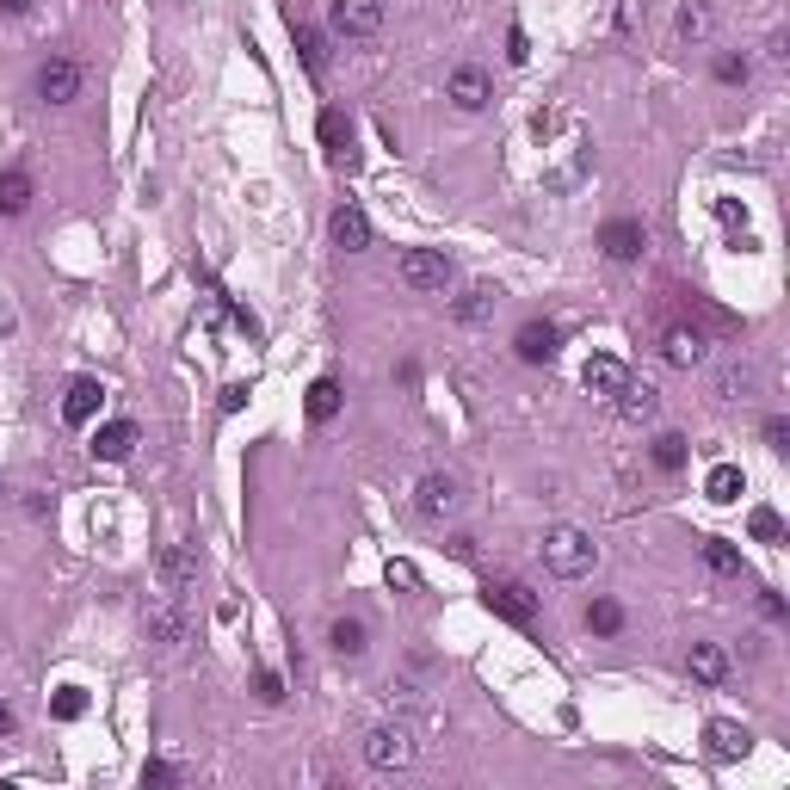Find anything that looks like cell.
Masks as SVG:
<instances>
[{
    "label": "cell",
    "mask_w": 790,
    "mask_h": 790,
    "mask_svg": "<svg viewBox=\"0 0 790 790\" xmlns=\"http://www.w3.org/2000/svg\"><path fill=\"white\" fill-rule=\"evenodd\" d=\"M284 25H291V38H297V56H303V68H309V75H321V68H328V38H321V31H315L309 19H297V7L284 13Z\"/></svg>",
    "instance_id": "obj_15"
},
{
    "label": "cell",
    "mask_w": 790,
    "mask_h": 790,
    "mask_svg": "<svg viewBox=\"0 0 790 790\" xmlns=\"http://www.w3.org/2000/svg\"><path fill=\"white\" fill-rule=\"evenodd\" d=\"M334 241L346 247V254H365V247H371V223H365V210L340 204V210H334Z\"/></svg>",
    "instance_id": "obj_21"
},
{
    "label": "cell",
    "mask_w": 790,
    "mask_h": 790,
    "mask_svg": "<svg viewBox=\"0 0 790 790\" xmlns=\"http://www.w3.org/2000/svg\"><path fill=\"white\" fill-rule=\"evenodd\" d=\"M81 62H68V56H50L44 68H38V99L44 105H68V99H81Z\"/></svg>",
    "instance_id": "obj_6"
},
{
    "label": "cell",
    "mask_w": 790,
    "mask_h": 790,
    "mask_svg": "<svg viewBox=\"0 0 790 790\" xmlns=\"http://www.w3.org/2000/svg\"><path fill=\"white\" fill-rule=\"evenodd\" d=\"M525 56H531V44H525V31L513 25V31H507V62H525Z\"/></svg>",
    "instance_id": "obj_41"
},
{
    "label": "cell",
    "mask_w": 790,
    "mask_h": 790,
    "mask_svg": "<svg viewBox=\"0 0 790 790\" xmlns=\"http://www.w3.org/2000/svg\"><path fill=\"white\" fill-rule=\"evenodd\" d=\"M741 395H747V371L729 365V371H723V402H741Z\"/></svg>",
    "instance_id": "obj_38"
},
{
    "label": "cell",
    "mask_w": 790,
    "mask_h": 790,
    "mask_svg": "<svg viewBox=\"0 0 790 790\" xmlns=\"http://www.w3.org/2000/svg\"><path fill=\"white\" fill-rule=\"evenodd\" d=\"M587 624H593L599 636H618V630H624V605H618V599H593V605H587Z\"/></svg>",
    "instance_id": "obj_28"
},
{
    "label": "cell",
    "mask_w": 790,
    "mask_h": 790,
    "mask_svg": "<svg viewBox=\"0 0 790 790\" xmlns=\"http://www.w3.org/2000/svg\"><path fill=\"white\" fill-rule=\"evenodd\" d=\"M0 13H31V0H0Z\"/></svg>",
    "instance_id": "obj_47"
},
{
    "label": "cell",
    "mask_w": 790,
    "mask_h": 790,
    "mask_svg": "<svg viewBox=\"0 0 790 790\" xmlns=\"http://www.w3.org/2000/svg\"><path fill=\"white\" fill-rule=\"evenodd\" d=\"M328 25L340 38H377L383 31V0H328Z\"/></svg>",
    "instance_id": "obj_4"
},
{
    "label": "cell",
    "mask_w": 790,
    "mask_h": 790,
    "mask_svg": "<svg viewBox=\"0 0 790 790\" xmlns=\"http://www.w3.org/2000/svg\"><path fill=\"white\" fill-rule=\"evenodd\" d=\"M414 753H420V735H414V723H402V716H395V723H377L365 735V760L377 772H408Z\"/></svg>",
    "instance_id": "obj_2"
},
{
    "label": "cell",
    "mask_w": 790,
    "mask_h": 790,
    "mask_svg": "<svg viewBox=\"0 0 790 790\" xmlns=\"http://www.w3.org/2000/svg\"><path fill=\"white\" fill-rule=\"evenodd\" d=\"M494 303H500V284H488V278H482V284H470V291L457 297V309H451V315L463 321V328H482V321L494 315Z\"/></svg>",
    "instance_id": "obj_17"
},
{
    "label": "cell",
    "mask_w": 790,
    "mask_h": 790,
    "mask_svg": "<svg viewBox=\"0 0 790 790\" xmlns=\"http://www.w3.org/2000/svg\"><path fill=\"white\" fill-rule=\"evenodd\" d=\"M142 784L167 790V784H179V766H167V760H149V766H142Z\"/></svg>",
    "instance_id": "obj_35"
},
{
    "label": "cell",
    "mask_w": 790,
    "mask_h": 790,
    "mask_svg": "<svg viewBox=\"0 0 790 790\" xmlns=\"http://www.w3.org/2000/svg\"><path fill=\"white\" fill-rule=\"evenodd\" d=\"M457 500H463V494H457V482H451V476H439V470H433V476H420V513H426V519L457 513Z\"/></svg>",
    "instance_id": "obj_18"
},
{
    "label": "cell",
    "mask_w": 790,
    "mask_h": 790,
    "mask_svg": "<svg viewBox=\"0 0 790 790\" xmlns=\"http://www.w3.org/2000/svg\"><path fill=\"white\" fill-rule=\"evenodd\" d=\"M414 698H420V692L408 686V679H389V704H414Z\"/></svg>",
    "instance_id": "obj_43"
},
{
    "label": "cell",
    "mask_w": 790,
    "mask_h": 790,
    "mask_svg": "<svg viewBox=\"0 0 790 790\" xmlns=\"http://www.w3.org/2000/svg\"><path fill=\"white\" fill-rule=\"evenodd\" d=\"M704 562H710L716 574H741V550L723 544V537H704Z\"/></svg>",
    "instance_id": "obj_29"
},
{
    "label": "cell",
    "mask_w": 790,
    "mask_h": 790,
    "mask_svg": "<svg viewBox=\"0 0 790 790\" xmlns=\"http://www.w3.org/2000/svg\"><path fill=\"white\" fill-rule=\"evenodd\" d=\"M451 556L470 562V556H476V537H470V531H457V537H451Z\"/></svg>",
    "instance_id": "obj_44"
},
{
    "label": "cell",
    "mask_w": 790,
    "mask_h": 790,
    "mask_svg": "<svg viewBox=\"0 0 790 790\" xmlns=\"http://www.w3.org/2000/svg\"><path fill=\"white\" fill-rule=\"evenodd\" d=\"M328 642H334V655H346V661H358V655H365V649H371V630H365V624H358V618H340V624L328 630Z\"/></svg>",
    "instance_id": "obj_26"
},
{
    "label": "cell",
    "mask_w": 790,
    "mask_h": 790,
    "mask_svg": "<svg viewBox=\"0 0 790 790\" xmlns=\"http://www.w3.org/2000/svg\"><path fill=\"white\" fill-rule=\"evenodd\" d=\"M747 525H753V537H760V544H784V519H778L772 507H753Z\"/></svg>",
    "instance_id": "obj_31"
},
{
    "label": "cell",
    "mask_w": 790,
    "mask_h": 790,
    "mask_svg": "<svg viewBox=\"0 0 790 790\" xmlns=\"http://www.w3.org/2000/svg\"><path fill=\"white\" fill-rule=\"evenodd\" d=\"M99 402H105L99 377H75V383H68V395H62V420H68V426H87V420L99 414Z\"/></svg>",
    "instance_id": "obj_13"
},
{
    "label": "cell",
    "mask_w": 790,
    "mask_h": 790,
    "mask_svg": "<svg viewBox=\"0 0 790 790\" xmlns=\"http://www.w3.org/2000/svg\"><path fill=\"white\" fill-rule=\"evenodd\" d=\"M704 741H710L716 760H741V753L753 747V735H747L741 723H710V729H704Z\"/></svg>",
    "instance_id": "obj_24"
},
{
    "label": "cell",
    "mask_w": 790,
    "mask_h": 790,
    "mask_svg": "<svg viewBox=\"0 0 790 790\" xmlns=\"http://www.w3.org/2000/svg\"><path fill=\"white\" fill-rule=\"evenodd\" d=\"M241 408H247V383H229L223 389V414H241Z\"/></svg>",
    "instance_id": "obj_40"
},
{
    "label": "cell",
    "mask_w": 790,
    "mask_h": 790,
    "mask_svg": "<svg viewBox=\"0 0 790 790\" xmlns=\"http://www.w3.org/2000/svg\"><path fill=\"white\" fill-rule=\"evenodd\" d=\"M19 328V315H13V303H0V334H13Z\"/></svg>",
    "instance_id": "obj_46"
},
{
    "label": "cell",
    "mask_w": 790,
    "mask_h": 790,
    "mask_svg": "<svg viewBox=\"0 0 790 790\" xmlns=\"http://www.w3.org/2000/svg\"><path fill=\"white\" fill-rule=\"evenodd\" d=\"M81 710H87V698H81L75 686H68V692H56V716H62V723H75Z\"/></svg>",
    "instance_id": "obj_36"
},
{
    "label": "cell",
    "mask_w": 790,
    "mask_h": 790,
    "mask_svg": "<svg viewBox=\"0 0 790 790\" xmlns=\"http://www.w3.org/2000/svg\"><path fill=\"white\" fill-rule=\"evenodd\" d=\"M624 377H630V371L618 365V358H612V352H593V358H587V371H581V383H587V395H605V402H612V395L624 389Z\"/></svg>",
    "instance_id": "obj_14"
},
{
    "label": "cell",
    "mask_w": 790,
    "mask_h": 790,
    "mask_svg": "<svg viewBox=\"0 0 790 790\" xmlns=\"http://www.w3.org/2000/svg\"><path fill=\"white\" fill-rule=\"evenodd\" d=\"M142 618H149V630L161 636V642H186V618L173 612V593H161V599H149L142 605Z\"/></svg>",
    "instance_id": "obj_22"
},
{
    "label": "cell",
    "mask_w": 790,
    "mask_h": 790,
    "mask_svg": "<svg viewBox=\"0 0 790 790\" xmlns=\"http://www.w3.org/2000/svg\"><path fill=\"white\" fill-rule=\"evenodd\" d=\"M334 414H340V383H334V377H315V383H309V420L328 426Z\"/></svg>",
    "instance_id": "obj_27"
},
{
    "label": "cell",
    "mask_w": 790,
    "mask_h": 790,
    "mask_svg": "<svg viewBox=\"0 0 790 790\" xmlns=\"http://www.w3.org/2000/svg\"><path fill=\"white\" fill-rule=\"evenodd\" d=\"M661 352H667V365L692 371V365H704V334H698V328H667Z\"/></svg>",
    "instance_id": "obj_20"
},
{
    "label": "cell",
    "mask_w": 790,
    "mask_h": 790,
    "mask_svg": "<svg viewBox=\"0 0 790 790\" xmlns=\"http://www.w3.org/2000/svg\"><path fill=\"white\" fill-rule=\"evenodd\" d=\"M741 488H747V476H741V463H716V470L704 476V494L716 500V507H729V500H741Z\"/></svg>",
    "instance_id": "obj_25"
},
{
    "label": "cell",
    "mask_w": 790,
    "mask_h": 790,
    "mask_svg": "<svg viewBox=\"0 0 790 790\" xmlns=\"http://www.w3.org/2000/svg\"><path fill=\"white\" fill-rule=\"evenodd\" d=\"M155 574H161V593L186 599V593L198 587V556H192V544H167L161 562H155Z\"/></svg>",
    "instance_id": "obj_8"
},
{
    "label": "cell",
    "mask_w": 790,
    "mask_h": 790,
    "mask_svg": "<svg viewBox=\"0 0 790 790\" xmlns=\"http://www.w3.org/2000/svg\"><path fill=\"white\" fill-rule=\"evenodd\" d=\"M642 247H649V229H642L636 217H612V223L599 229V254L605 260H636Z\"/></svg>",
    "instance_id": "obj_9"
},
{
    "label": "cell",
    "mask_w": 790,
    "mask_h": 790,
    "mask_svg": "<svg viewBox=\"0 0 790 790\" xmlns=\"http://www.w3.org/2000/svg\"><path fill=\"white\" fill-rule=\"evenodd\" d=\"M686 667H692V679H698V686H723V679H729V655L716 649V642H692Z\"/></svg>",
    "instance_id": "obj_19"
},
{
    "label": "cell",
    "mask_w": 790,
    "mask_h": 790,
    "mask_svg": "<svg viewBox=\"0 0 790 790\" xmlns=\"http://www.w3.org/2000/svg\"><path fill=\"white\" fill-rule=\"evenodd\" d=\"M766 445H772V451H790V420H784V414L766 420Z\"/></svg>",
    "instance_id": "obj_37"
},
{
    "label": "cell",
    "mask_w": 790,
    "mask_h": 790,
    "mask_svg": "<svg viewBox=\"0 0 790 790\" xmlns=\"http://www.w3.org/2000/svg\"><path fill=\"white\" fill-rule=\"evenodd\" d=\"M612 402H618L624 420L642 426V420H655V414H661V389H655V383H642V377H624V389L612 395Z\"/></svg>",
    "instance_id": "obj_12"
},
{
    "label": "cell",
    "mask_w": 790,
    "mask_h": 790,
    "mask_svg": "<svg viewBox=\"0 0 790 790\" xmlns=\"http://www.w3.org/2000/svg\"><path fill=\"white\" fill-rule=\"evenodd\" d=\"M482 599H488V612H494L500 624H513V630H531V624H537V599H531L519 581H500V587H488Z\"/></svg>",
    "instance_id": "obj_5"
},
{
    "label": "cell",
    "mask_w": 790,
    "mask_h": 790,
    "mask_svg": "<svg viewBox=\"0 0 790 790\" xmlns=\"http://www.w3.org/2000/svg\"><path fill=\"white\" fill-rule=\"evenodd\" d=\"M445 99L457 105V112H482V105L494 99V81H488V68H476V62L451 68V81H445Z\"/></svg>",
    "instance_id": "obj_7"
},
{
    "label": "cell",
    "mask_w": 790,
    "mask_h": 790,
    "mask_svg": "<svg viewBox=\"0 0 790 790\" xmlns=\"http://www.w3.org/2000/svg\"><path fill=\"white\" fill-rule=\"evenodd\" d=\"M593 537L581 531V525H550L544 531V562H550V574H562V581H581V574H593Z\"/></svg>",
    "instance_id": "obj_1"
},
{
    "label": "cell",
    "mask_w": 790,
    "mask_h": 790,
    "mask_svg": "<svg viewBox=\"0 0 790 790\" xmlns=\"http://www.w3.org/2000/svg\"><path fill=\"white\" fill-rule=\"evenodd\" d=\"M747 75H753L747 56H716V81H723V87H747Z\"/></svg>",
    "instance_id": "obj_34"
},
{
    "label": "cell",
    "mask_w": 790,
    "mask_h": 790,
    "mask_svg": "<svg viewBox=\"0 0 790 790\" xmlns=\"http://www.w3.org/2000/svg\"><path fill=\"white\" fill-rule=\"evenodd\" d=\"M513 352L525 358V365H550V358L562 352V334L550 328V321H525L519 340H513Z\"/></svg>",
    "instance_id": "obj_11"
},
{
    "label": "cell",
    "mask_w": 790,
    "mask_h": 790,
    "mask_svg": "<svg viewBox=\"0 0 790 790\" xmlns=\"http://www.w3.org/2000/svg\"><path fill=\"white\" fill-rule=\"evenodd\" d=\"M716 31V13L704 7V0H679V13H673V38L679 44H704Z\"/></svg>",
    "instance_id": "obj_16"
},
{
    "label": "cell",
    "mask_w": 790,
    "mask_h": 790,
    "mask_svg": "<svg viewBox=\"0 0 790 790\" xmlns=\"http://www.w3.org/2000/svg\"><path fill=\"white\" fill-rule=\"evenodd\" d=\"M321 142H328V149H334V161H340V149L352 142V124H346L340 112H321Z\"/></svg>",
    "instance_id": "obj_32"
},
{
    "label": "cell",
    "mask_w": 790,
    "mask_h": 790,
    "mask_svg": "<svg viewBox=\"0 0 790 790\" xmlns=\"http://www.w3.org/2000/svg\"><path fill=\"white\" fill-rule=\"evenodd\" d=\"M686 457L692 451H686V439H679V433H661L655 439V463H661V470H686Z\"/></svg>",
    "instance_id": "obj_30"
},
{
    "label": "cell",
    "mask_w": 790,
    "mask_h": 790,
    "mask_svg": "<svg viewBox=\"0 0 790 790\" xmlns=\"http://www.w3.org/2000/svg\"><path fill=\"white\" fill-rule=\"evenodd\" d=\"M260 698H266V704L284 698V679H278V673H260Z\"/></svg>",
    "instance_id": "obj_42"
},
{
    "label": "cell",
    "mask_w": 790,
    "mask_h": 790,
    "mask_svg": "<svg viewBox=\"0 0 790 790\" xmlns=\"http://www.w3.org/2000/svg\"><path fill=\"white\" fill-rule=\"evenodd\" d=\"M13 729H19V716H13V704H0V741H7Z\"/></svg>",
    "instance_id": "obj_45"
},
{
    "label": "cell",
    "mask_w": 790,
    "mask_h": 790,
    "mask_svg": "<svg viewBox=\"0 0 790 790\" xmlns=\"http://www.w3.org/2000/svg\"><path fill=\"white\" fill-rule=\"evenodd\" d=\"M383 581H389V587H402V593H420V568H414V562H402V556H389Z\"/></svg>",
    "instance_id": "obj_33"
},
{
    "label": "cell",
    "mask_w": 790,
    "mask_h": 790,
    "mask_svg": "<svg viewBox=\"0 0 790 790\" xmlns=\"http://www.w3.org/2000/svg\"><path fill=\"white\" fill-rule=\"evenodd\" d=\"M136 445H142L136 420H105L99 433H93V457H99V463H124V457H130Z\"/></svg>",
    "instance_id": "obj_10"
},
{
    "label": "cell",
    "mask_w": 790,
    "mask_h": 790,
    "mask_svg": "<svg viewBox=\"0 0 790 790\" xmlns=\"http://www.w3.org/2000/svg\"><path fill=\"white\" fill-rule=\"evenodd\" d=\"M395 278H402L408 291H445V284H451V260L433 254V247H408V254L395 260Z\"/></svg>",
    "instance_id": "obj_3"
},
{
    "label": "cell",
    "mask_w": 790,
    "mask_h": 790,
    "mask_svg": "<svg viewBox=\"0 0 790 790\" xmlns=\"http://www.w3.org/2000/svg\"><path fill=\"white\" fill-rule=\"evenodd\" d=\"M716 217H723L729 229H747V210H741L735 198H716Z\"/></svg>",
    "instance_id": "obj_39"
},
{
    "label": "cell",
    "mask_w": 790,
    "mask_h": 790,
    "mask_svg": "<svg viewBox=\"0 0 790 790\" xmlns=\"http://www.w3.org/2000/svg\"><path fill=\"white\" fill-rule=\"evenodd\" d=\"M25 210H31V173L7 167L0 173V217H25Z\"/></svg>",
    "instance_id": "obj_23"
}]
</instances>
